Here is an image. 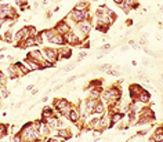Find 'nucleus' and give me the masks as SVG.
I'll use <instances>...</instances> for the list:
<instances>
[{
	"label": "nucleus",
	"instance_id": "f257e3e1",
	"mask_svg": "<svg viewBox=\"0 0 163 142\" xmlns=\"http://www.w3.org/2000/svg\"><path fill=\"white\" fill-rule=\"evenodd\" d=\"M67 17L69 18V19H72L75 24H78V22H82V21L90 18V9H87V10H75L73 9Z\"/></svg>",
	"mask_w": 163,
	"mask_h": 142
},
{
	"label": "nucleus",
	"instance_id": "f03ea898",
	"mask_svg": "<svg viewBox=\"0 0 163 142\" xmlns=\"http://www.w3.org/2000/svg\"><path fill=\"white\" fill-rule=\"evenodd\" d=\"M42 54H43V57H44V59H47V61H50V62H53V64H57V61H60V59H58L57 50H54V48H51V47L42 48Z\"/></svg>",
	"mask_w": 163,
	"mask_h": 142
},
{
	"label": "nucleus",
	"instance_id": "7ed1b4c3",
	"mask_svg": "<svg viewBox=\"0 0 163 142\" xmlns=\"http://www.w3.org/2000/svg\"><path fill=\"white\" fill-rule=\"evenodd\" d=\"M142 90H144V87L138 83H131L129 86V94H130V98H131L133 102H137V99H138L140 94L142 92Z\"/></svg>",
	"mask_w": 163,
	"mask_h": 142
},
{
	"label": "nucleus",
	"instance_id": "20e7f679",
	"mask_svg": "<svg viewBox=\"0 0 163 142\" xmlns=\"http://www.w3.org/2000/svg\"><path fill=\"white\" fill-rule=\"evenodd\" d=\"M64 39H65V43H67L68 46H80L82 44V40L79 39V36L76 35L72 29L64 35Z\"/></svg>",
	"mask_w": 163,
	"mask_h": 142
},
{
	"label": "nucleus",
	"instance_id": "39448f33",
	"mask_svg": "<svg viewBox=\"0 0 163 142\" xmlns=\"http://www.w3.org/2000/svg\"><path fill=\"white\" fill-rule=\"evenodd\" d=\"M68 120H69L72 124H76V123L80 120V109H79L78 105H72V109H71L69 115H68Z\"/></svg>",
	"mask_w": 163,
	"mask_h": 142
},
{
	"label": "nucleus",
	"instance_id": "423d86ee",
	"mask_svg": "<svg viewBox=\"0 0 163 142\" xmlns=\"http://www.w3.org/2000/svg\"><path fill=\"white\" fill-rule=\"evenodd\" d=\"M30 37L29 36V30H28V26H24L21 28L19 30H17L14 35V43H18V42H22V40H25V39Z\"/></svg>",
	"mask_w": 163,
	"mask_h": 142
},
{
	"label": "nucleus",
	"instance_id": "0eeeda50",
	"mask_svg": "<svg viewBox=\"0 0 163 142\" xmlns=\"http://www.w3.org/2000/svg\"><path fill=\"white\" fill-rule=\"evenodd\" d=\"M6 74H7V77H9V79H11V80H17L18 77H21L17 64H11V65H9Z\"/></svg>",
	"mask_w": 163,
	"mask_h": 142
},
{
	"label": "nucleus",
	"instance_id": "6e6552de",
	"mask_svg": "<svg viewBox=\"0 0 163 142\" xmlns=\"http://www.w3.org/2000/svg\"><path fill=\"white\" fill-rule=\"evenodd\" d=\"M26 58H30V59H35L36 62H39L42 65L44 62V57L42 54V50H30L29 53L26 54Z\"/></svg>",
	"mask_w": 163,
	"mask_h": 142
},
{
	"label": "nucleus",
	"instance_id": "1a4fd4ad",
	"mask_svg": "<svg viewBox=\"0 0 163 142\" xmlns=\"http://www.w3.org/2000/svg\"><path fill=\"white\" fill-rule=\"evenodd\" d=\"M55 30H57V33H60V35H65L67 32H69L72 28L69 26V24H68L65 19H62V21L57 22V25H55Z\"/></svg>",
	"mask_w": 163,
	"mask_h": 142
},
{
	"label": "nucleus",
	"instance_id": "9d476101",
	"mask_svg": "<svg viewBox=\"0 0 163 142\" xmlns=\"http://www.w3.org/2000/svg\"><path fill=\"white\" fill-rule=\"evenodd\" d=\"M68 104H71L69 101L67 99V98H55L54 101H53V108H54L57 112H60L62 108H65Z\"/></svg>",
	"mask_w": 163,
	"mask_h": 142
},
{
	"label": "nucleus",
	"instance_id": "9b49d317",
	"mask_svg": "<svg viewBox=\"0 0 163 142\" xmlns=\"http://www.w3.org/2000/svg\"><path fill=\"white\" fill-rule=\"evenodd\" d=\"M57 135L61 137L64 141H68V139H71L73 137V134H72V131H71V128L61 127V128H57Z\"/></svg>",
	"mask_w": 163,
	"mask_h": 142
},
{
	"label": "nucleus",
	"instance_id": "f8f14e48",
	"mask_svg": "<svg viewBox=\"0 0 163 142\" xmlns=\"http://www.w3.org/2000/svg\"><path fill=\"white\" fill-rule=\"evenodd\" d=\"M98 102V99H94V98H90L88 97L87 99L85 101V109H86V112L88 113V115H93L94 113V108H95V104Z\"/></svg>",
	"mask_w": 163,
	"mask_h": 142
},
{
	"label": "nucleus",
	"instance_id": "ddd939ff",
	"mask_svg": "<svg viewBox=\"0 0 163 142\" xmlns=\"http://www.w3.org/2000/svg\"><path fill=\"white\" fill-rule=\"evenodd\" d=\"M124 113H122V112H113V113H111L109 115V119H111V128L113 127L115 124H118V123H120L122 120H123V117H124Z\"/></svg>",
	"mask_w": 163,
	"mask_h": 142
},
{
	"label": "nucleus",
	"instance_id": "4468645a",
	"mask_svg": "<svg viewBox=\"0 0 163 142\" xmlns=\"http://www.w3.org/2000/svg\"><path fill=\"white\" fill-rule=\"evenodd\" d=\"M58 59H69L72 57V50L69 47H62L60 50H57Z\"/></svg>",
	"mask_w": 163,
	"mask_h": 142
},
{
	"label": "nucleus",
	"instance_id": "2eb2a0df",
	"mask_svg": "<svg viewBox=\"0 0 163 142\" xmlns=\"http://www.w3.org/2000/svg\"><path fill=\"white\" fill-rule=\"evenodd\" d=\"M105 113H106V105L104 104L101 99H98V102L95 104V108H94V113H93V115L104 116Z\"/></svg>",
	"mask_w": 163,
	"mask_h": 142
},
{
	"label": "nucleus",
	"instance_id": "dca6fc26",
	"mask_svg": "<svg viewBox=\"0 0 163 142\" xmlns=\"http://www.w3.org/2000/svg\"><path fill=\"white\" fill-rule=\"evenodd\" d=\"M51 44H55V46H65V39H64V35H60V33H55L51 39H50V42Z\"/></svg>",
	"mask_w": 163,
	"mask_h": 142
},
{
	"label": "nucleus",
	"instance_id": "f3484780",
	"mask_svg": "<svg viewBox=\"0 0 163 142\" xmlns=\"http://www.w3.org/2000/svg\"><path fill=\"white\" fill-rule=\"evenodd\" d=\"M149 101H151V92H149L148 90H142V92L140 94V97H138V99H137V102L147 105Z\"/></svg>",
	"mask_w": 163,
	"mask_h": 142
},
{
	"label": "nucleus",
	"instance_id": "a211bd4d",
	"mask_svg": "<svg viewBox=\"0 0 163 142\" xmlns=\"http://www.w3.org/2000/svg\"><path fill=\"white\" fill-rule=\"evenodd\" d=\"M57 33V30H55V28H50V29H44L40 32V35H42L43 40H46V42H50V39L53 37V36Z\"/></svg>",
	"mask_w": 163,
	"mask_h": 142
},
{
	"label": "nucleus",
	"instance_id": "6ab92c4d",
	"mask_svg": "<svg viewBox=\"0 0 163 142\" xmlns=\"http://www.w3.org/2000/svg\"><path fill=\"white\" fill-rule=\"evenodd\" d=\"M151 142H159V141H163V128L162 127H158L156 131L154 133V137L149 139Z\"/></svg>",
	"mask_w": 163,
	"mask_h": 142
},
{
	"label": "nucleus",
	"instance_id": "aec40b11",
	"mask_svg": "<svg viewBox=\"0 0 163 142\" xmlns=\"http://www.w3.org/2000/svg\"><path fill=\"white\" fill-rule=\"evenodd\" d=\"M73 9L75 10H87V9H90V2H88V0H79Z\"/></svg>",
	"mask_w": 163,
	"mask_h": 142
},
{
	"label": "nucleus",
	"instance_id": "412c9836",
	"mask_svg": "<svg viewBox=\"0 0 163 142\" xmlns=\"http://www.w3.org/2000/svg\"><path fill=\"white\" fill-rule=\"evenodd\" d=\"M15 64H17V66H18V71H19V74H21V77L22 76H26V74L30 73V71L22 62H15Z\"/></svg>",
	"mask_w": 163,
	"mask_h": 142
},
{
	"label": "nucleus",
	"instance_id": "4be33fe9",
	"mask_svg": "<svg viewBox=\"0 0 163 142\" xmlns=\"http://www.w3.org/2000/svg\"><path fill=\"white\" fill-rule=\"evenodd\" d=\"M7 134H9V126L4 124V123H0V141L4 137H7Z\"/></svg>",
	"mask_w": 163,
	"mask_h": 142
},
{
	"label": "nucleus",
	"instance_id": "5701e85b",
	"mask_svg": "<svg viewBox=\"0 0 163 142\" xmlns=\"http://www.w3.org/2000/svg\"><path fill=\"white\" fill-rule=\"evenodd\" d=\"M9 95H10V91H9V88H7V86H0V98L4 99V98H7Z\"/></svg>",
	"mask_w": 163,
	"mask_h": 142
},
{
	"label": "nucleus",
	"instance_id": "b1692460",
	"mask_svg": "<svg viewBox=\"0 0 163 142\" xmlns=\"http://www.w3.org/2000/svg\"><path fill=\"white\" fill-rule=\"evenodd\" d=\"M0 86H7V74L0 71Z\"/></svg>",
	"mask_w": 163,
	"mask_h": 142
},
{
	"label": "nucleus",
	"instance_id": "393cba45",
	"mask_svg": "<svg viewBox=\"0 0 163 142\" xmlns=\"http://www.w3.org/2000/svg\"><path fill=\"white\" fill-rule=\"evenodd\" d=\"M119 6H120V9H122V11L124 12V14H129L130 11H131V7L130 6H127L126 3H123V2H122L120 4H119Z\"/></svg>",
	"mask_w": 163,
	"mask_h": 142
},
{
	"label": "nucleus",
	"instance_id": "a878e982",
	"mask_svg": "<svg viewBox=\"0 0 163 142\" xmlns=\"http://www.w3.org/2000/svg\"><path fill=\"white\" fill-rule=\"evenodd\" d=\"M33 37H35V42H36V46H42L43 43H44V40H43V37H42L40 33H37V35L33 36Z\"/></svg>",
	"mask_w": 163,
	"mask_h": 142
},
{
	"label": "nucleus",
	"instance_id": "bb28decb",
	"mask_svg": "<svg viewBox=\"0 0 163 142\" xmlns=\"http://www.w3.org/2000/svg\"><path fill=\"white\" fill-rule=\"evenodd\" d=\"M28 30H29V36H30V37H33V36H36L37 33H39L35 26H28Z\"/></svg>",
	"mask_w": 163,
	"mask_h": 142
},
{
	"label": "nucleus",
	"instance_id": "cd10ccee",
	"mask_svg": "<svg viewBox=\"0 0 163 142\" xmlns=\"http://www.w3.org/2000/svg\"><path fill=\"white\" fill-rule=\"evenodd\" d=\"M75 66H76V64H71V65L64 66L62 71H64V72H69V71H72V69H75Z\"/></svg>",
	"mask_w": 163,
	"mask_h": 142
},
{
	"label": "nucleus",
	"instance_id": "c85d7f7f",
	"mask_svg": "<svg viewBox=\"0 0 163 142\" xmlns=\"http://www.w3.org/2000/svg\"><path fill=\"white\" fill-rule=\"evenodd\" d=\"M86 57H87V53H86V51H82V53L78 54V61H82V59H85Z\"/></svg>",
	"mask_w": 163,
	"mask_h": 142
},
{
	"label": "nucleus",
	"instance_id": "c756f323",
	"mask_svg": "<svg viewBox=\"0 0 163 142\" xmlns=\"http://www.w3.org/2000/svg\"><path fill=\"white\" fill-rule=\"evenodd\" d=\"M111 68H112V64H104V65L100 66L101 71H108V69H111Z\"/></svg>",
	"mask_w": 163,
	"mask_h": 142
},
{
	"label": "nucleus",
	"instance_id": "7c9ffc66",
	"mask_svg": "<svg viewBox=\"0 0 163 142\" xmlns=\"http://www.w3.org/2000/svg\"><path fill=\"white\" fill-rule=\"evenodd\" d=\"M7 22V18L6 17H0V28H3Z\"/></svg>",
	"mask_w": 163,
	"mask_h": 142
},
{
	"label": "nucleus",
	"instance_id": "2f4dec72",
	"mask_svg": "<svg viewBox=\"0 0 163 142\" xmlns=\"http://www.w3.org/2000/svg\"><path fill=\"white\" fill-rule=\"evenodd\" d=\"M123 3H126L127 6H130V7H133V4L136 3V0H123ZM133 10V9H131Z\"/></svg>",
	"mask_w": 163,
	"mask_h": 142
},
{
	"label": "nucleus",
	"instance_id": "473e14b6",
	"mask_svg": "<svg viewBox=\"0 0 163 142\" xmlns=\"http://www.w3.org/2000/svg\"><path fill=\"white\" fill-rule=\"evenodd\" d=\"M129 44L131 46V47H134V48H140V46L137 44V43L134 42V40H130V42H129Z\"/></svg>",
	"mask_w": 163,
	"mask_h": 142
},
{
	"label": "nucleus",
	"instance_id": "72a5a7b5",
	"mask_svg": "<svg viewBox=\"0 0 163 142\" xmlns=\"http://www.w3.org/2000/svg\"><path fill=\"white\" fill-rule=\"evenodd\" d=\"M140 44H141V46L147 44V39H145V37H144V36H142V37H141V39H140Z\"/></svg>",
	"mask_w": 163,
	"mask_h": 142
},
{
	"label": "nucleus",
	"instance_id": "f704fd0d",
	"mask_svg": "<svg viewBox=\"0 0 163 142\" xmlns=\"http://www.w3.org/2000/svg\"><path fill=\"white\" fill-rule=\"evenodd\" d=\"M112 2H113L115 4H118V6H119V4H120L122 2H123V0H112Z\"/></svg>",
	"mask_w": 163,
	"mask_h": 142
},
{
	"label": "nucleus",
	"instance_id": "c9c22d12",
	"mask_svg": "<svg viewBox=\"0 0 163 142\" xmlns=\"http://www.w3.org/2000/svg\"><path fill=\"white\" fill-rule=\"evenodd\" d=\"M73 80H76V76H72V77H69V79H68V83H71V81H73Z\"/></svg>",
	"mask_w": 163,
	"mask_h": 142
},
{
	"label": "nucleus",
	"instance_id": "e433bc0d",
	"mask_svg": "<svg viewBox=\"0 0 163 142\" xmlns=\"http://www.w3.org/2000/svg\"><path fill=\"white\" fill-rule=\"evenodd\" d=\"M26 90H28V91H30V90H33V84H29V86L26 87Z\"/></svg>",
	"mask_w": 163,
	"mask_h": 142
},
{
	"label": "nucleus",
	"instance_id": "4c0bfd02",
	"mask_svg": "<svg viewBox=\"0 0 163 142\" xmlns=\"http://www.w3.org/2000/svg\"><path fill=\"white\" fill-rule=\"evenodd\" d=\"M32 95H36L37 94V90H32V92H30Z\"/></svg>",
	"mask_w": 163,
	"mask_h": 142
},
{
	"label": "nucleus",
	"instance_id": "58836bf2",
	"mask_svg": "<svg viewBox=\"0 0 163 142\" xmlns=\"http://www.w3.org/2000/svg\"><path fill=\"white\" fill-rule=\"evenodd\" d=\"M2 2H7V0H0V3H2Z\"/></svg>",
	"mask_w": 163,
	"mask_h": 142
},
{
	"label": "nucleus",
	"instance_id": "ea45409f",
	"mask_svg": "<svg viewBox=\"0 0 163 142\" xmlns=\"http://www.w3.org/2000/svg\"><path fill=\"white\" fill-rule=\"evenodd\" d=\"M88 2H97V0H88Z\"/></svg>",
	"mask_w": 163,
	"mask_h": 142
}]
</instances>
